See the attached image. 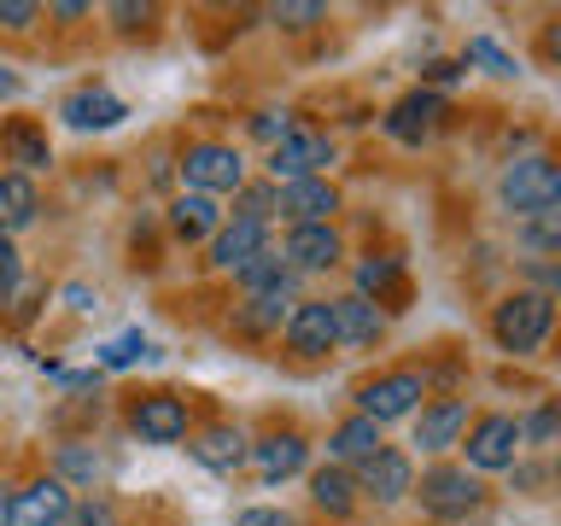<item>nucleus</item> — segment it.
Here are the masks:
<instances>
[{
	"mask_svg": "<svg viewBox=\"0 0 561 526\" xmlns=\"http://www.w3.org/2000/svg\"><path fill=\"white\" fill-rule=\"evenodd\" d=\"M556 322V298L550 293H508L497 310H491V340H497L508 357H533V351L550 340Z\"/></svg>",
	"mask_w": 561,
	"mask_h": 526,
	"instance_id": "obj_1",
	"label": "nucleus"
},
{
	"mask_svg": "<svg viewBox=\"0 0 561 526\" xmlns=\"http://www.w3.org/2000/svg\"><path fill=\"white\" fill-rule=\"evenodd\" d=\"M497 193H503V205L515 210V217H550V210L561 205V170L543 152H526L503 170Z\"/></svg>",
	"mask_w": 561,
	"mask_h": 526,
	"instance_id": "obj_2",
	"label": "nucleus"
},
{
	"mask_svg": "<svg viewBox=\"0 0 561 526\" xmlns=\"http://www.w3.org/2000/svg\"><path fill=\"white\" fill-rule=\"evenodd\" d=\"M410 491L421 498V508H427L433 521H462V515H473V508L485 503V485L473 480L468 468H456V462L427 468V473H421V485H410Z\"/></svg>",
	"mask_w": 561,
	"mask_h": 526,
	"instance_id": "obj_3",
	"label": "nucleus"
},
{
	"mask_svg": "<svg viewBox=\"0 0 561 526\" xmlns=\"http://www.w3.org/2000/svg\"><path fill=\"white\" fill-rule=\"evenodd\" d=\"M182 182H187V193H205V199L240 193L245 187V158L228 147V140H193L187 158H182Z\"/></svg>",
	"mask_w": 561,
	"mask_h": 526,
	"instance_id": "obj_4",
	"label": "nucleus"
},
{
	"mask_svg": "<svg viewBox=\"0 0 561 526\" xmlns=\"http://www.w3.org/2000/svg\"><path fill=\"white\" fill-rule=\"evenodd\" d=\"M322 164H333V140L322 129H287L270 147V182L293 187V182H316Z\"/></svg>",
	"mask_w": 561,
	"mask_h": 526,
	"instance_id": "obj_5",
	"label": "nucleus"
},
{
	"mask_svg": "<svg viewBox=\"0 0 561 526\" xmlns=\"http://www.w3.org/2000/svg\"><path fill=\"white\" fill-rule=\"evenodd\" d=\"M421 398H427V380L415 375V368H392V375L368 380L357 392V415H368L375 427H386V421H403L421 410Z\"/></svg>",
	"mask_w": 561,
	"mask_h": 526,
	"instance_id": "obj_6",
	"label": "nucleus"
},
{
	"mask_svg": "<svg viewBox=\"0 0 561 526\" xmlns=\"http://www.w3.org/2000/svg\"><path fill=\"white\" fill-rule=\"evenodd\" d=\"M468 473H508L520 456V421L515 415H480L468 427Z\"/></svg>",
	"mask_w": 561,
	"mask_h": 526,
	"instance_id": "obj_7",
	"label": "nucleus"
},
{
	"mask_svg": "<svg viewBox=\"0 0 561 526\" xmlns=\"http://www.w3.org/2000/svg\"><path fill=\"white\" fill-rule=\"evenodd\" d=\"M129 427L147 438V445H182L187 438V403L175 392H147L129 403Z\"/></svg>",
	"mask_w": 561,
	"mask_h": 526,
	"instance_id": "obj_8",
	"label": "nucleus"
},
{
	"mask_svg": "<svg viewBox=\"0 0 561 526\" xmlns=\"http://www.w3.org/2000/svg\"><path fill=\"white\" fill-rule=\"evenodd\" d=\"M333 345L340 340H333L328 298H293V310H287V351L293 357H328Z\"/></svg>",
	"mask_w": 561,
	"mask_h": 526,
	"instance_id": "obj_9",
	"label": "nucleus"
},
{
	"mask_svg": "<svg viewBox=\"0 0 561 526\" xmlns=\"http://www.w3.org/2000/svg\"><path fill=\"white\" fill-rule=\"evenodd\" d=\"M345 258L340 235H333V222H310V228H287V245H280V263L298 275H316V270H333V263Z\"/></svg>",
	"mask_w": 561,
	"mask_h": 526,
	"instance_id": "obj_10",
	"label": "nucleus"
},
{
	"mask_svg": "<svg viewBox=\"0 0 561 526\" xmlns=\"http://www.w3.org/2000/svg\"><path fill=\"white\" fill-rule=\"evenodd\" d=\"M275 210H280L293 228L328 222L333 210H340V187H333L328 175H316V182H293V187H275Z\"/></svg>",
	"mask_w": 561,
	"mask_h": 526,
	"instance_id": "obj_11",
	"label": "nucleus"
},
{
	"mask_svg": "<svg viewBox=\"0 0 561 526\" xmlns=\"http://www.w3.org/2000/svg\"><path fill=\"white\" fill-rule=\"evenodd\" d=\"M438 117H445V100H438L433 88H415V94H403L392 112H386V135L403 140V147H421V140L438 129Z\"/></svg>",
	"mask_w": 561,
	"mask_h": 526,
	"instance_id": "obj_12",
	"label": "nucleus"
},
{
	"mask_svg": "<svg viewBox=\"0 0 561 526\" xmlns=\"http://www.w3.org/2000/svg\"><path fill=\"white\" fill-rule=\"evenodd\" d=\"M410 485H415V468H410V456H403V450H375L357 468V491H368L375 503H403V498H410Z\"/></svg>",
	"mask_w": 561,
	"mask_h": 526,
	"instance_id": "obj_13",
	"label": "nucleus"
},
{
	"mask_svg": "<svg viewBox=\"0 0 561 526\" xmlns=\"http://www.w3.org/2000/svg\"><path fill=\"white\" fill-rule=\"evenodd\" d=\"M59 117L70 123V129H117V123L129 117V105H123L112 88L88 82V88H70V94H65Z\"/></svg>",
	"mask_w": 561,
	"mask_h": 526,
	"instance_id": "obj_14",
	"label": "nucleus"
},
{
	"mask_svg": "<svg viewBox=\"0 0 561 526\" xmlns=\"http://www.w3.org/2000/svg\"><path fill=\"white\" fill-rule=\"evenodd\" d=\"M462 433H468V403L462 398H438V403H421V415H415V445L421 450H456L462 445Z\"/></svg>",
	"mask_w": 561,
	"mask_h": 526,
	"instance_id": "obj_15",
	"label": "nucleus"
},
{
	"mask_svg": "<svg viewBox=\"0 0 561 526\" xmlns=\"http://www.w3.org/2000/svg\"><path fill=\"white\" fill-rule=\"evenodd\" d=\"M70 503H77V498H70V485H59L47 473V480H35V485H24L12 498V526H59Z\"/></svg>",
	"mask_w": 561,
	"mask_h": 526,
	"instance_id": "obj_16",
	"label": "nucleus"
},
{
	"mask_svg": "<svg viewBox=\"0 0 561 526\" xmlns=\"http://www.w3.org/2000/svg\"><path fill=\"white\" fill-rule=\"evenodd\" d=\"M328 316H333V340L340 345H375L380 333H386V316L368 305V298H357V293H345V298H333L328 305Z\"/></svg>",
	"mask_w": 561,
	"mask_h": 526,
	"instance_id": "obj_17",
	"label": "nucleus"
},
{
	"mask_svg": "<svg viewBox=\"0 0 561 526\" xmlns=\"http://www.w3.org/2000/svg\"><path fill=\"white\" fill-rule=\"evenodd\" d=\"M245 456L257 462L263 480H293V473H305L310 445H305V433H270V438H257Z\"/></svg>",
	"mask_w": 561,
	"mask_h": 526,
	"instance_id": "obj_18",
	"label": "nucleus"
},
{
	"mask_svg": "<svg viewBox=\"0 0 561 526\" xmlns=\"http://www.w3.org/2000/svg\"><path fill=\"white\" fill-rule=\"evenodd\" d=\"M263 245H270V228L234 217V222H222L217 235H210V263H217V270H240V263H252Z\"/></svg>",
	"mask_w": 561,
	"mask_h": 526,
	"instance_id": "obj_19",
	"label": "nucleus"
},
{
	"mask_svg": "<svg viewBox=\"0 0 561 526\" xmlns=\"http://www.w3.org/2000/svg\"><path fill=\"white\" fill-rule=\"evenodd\" d=\"M375 450H386V445H380V427L368 415H345L340 427H333V438H328L333 468H363Z\"/></svg>",
	"mask_w": 561,
	"mask_h": 526,
	"instance_id": "obj_20",
	"label": "nucleus"
},
{
	"mask_svg": "<svg viewBox=\"0 0 561 526\" xmlns=\"http://www.w3.org/2000/svg\"><path fill=\"white\" fill-rule=\"evenodd\" d=\"M35 210H42V193H35L30 175H18V170L0 175V235L12 240L18 228H30V222H35Z\"/></svg>",
	"mask_w": 561,
	"mask_h": 526,
	"instance_id": "obj_21",
	"label": "nucleus"
},
{
	"mask_svg": "<svg viewBox=\"0 0 561 526\" xmlns=\"http://www.w3.org/2000/svg\"><path fill=\"white\" fill-rule=\"evenodd\" d=\"M0 147H7V158L18 164V175H30V170H47V164H53V147H47V135L35 129L30 117H12L7 129H0Z\"/></svg>",
	"mask_w": 561,
	"mask_h": 526,
	"instance_id": "obj_22",
	"label": "nucleus"
},
{
	"mask_svg": "<svg viewBox=\"0 0 561 526\" xmlns=\"http://www.w3.org/2000/svg\"><path fill=\"white\" fill-rule=\"evenodd\" d=\"M245 450H252V445H245V433L228 427V421H222V427H205L199 438H193V456H199L205 468H217V473H234L245 462Z\"/></svg>",
	"mask_w": 561,
	"mask_h": 526,
	"instance_id": "obj_23",
	"label": "nucleus"
},
{
	"mask_svg": "<svg viewBox=\"0 0 561 526\" xmlns=\"http://www.w3.org/2000/svg\"><path fill=\"white\" fill-rule=\"evenodd\" d=\"M170 228L182 240H205V235H217V228H222V205L205 199V193H182V199L170 205Z\"/></svg>",
	"mask_w": 561,
	"mask_h": 526,
	"instance_id": "obj_24",
	"label": "nucleus"
},
{
	"mask_svg": "<svg viewBox=\"0 0 561 526\" xmlns=\"http://www.w3.org/2000/svg\"><path fill=\"white\" fill-rule=\"evenodd\" d=\"M310 503H316V508H328L333 521H345L351 508H357V480H351L345 468H333V462H328V468H316V473H310Z\"/></svg>",
	"mask_w": 561,
	"mask_h": 526,
	"instance_id": "obj_25",
	"label": "nucleus"
},
{
	"mask_svg": "<svg viewBox=\"0 0 561 526\" xmlns=\"http://www.w3.org/2000/svg\"><path fill=\"white\" fill-rule=\"evenodd\" d=\"M357 298H368V305L403 298V258H363L357 263Z\"/></svg>",
	"mask_w": 561,
	"mask_h": 526,
	"instance_id": "obj_26",
	"label": "nucleus"
},
{
	"mask_svg": "<svg viewBox=\"0 0 561 526\" xmlns=\"http://www.w3.org/2000/svg\"><path fill=\"white\" fill-rule=\"evenodd\" d=\"M234 275H240V287L252 293V298H257V293H287V287H293V270L280 263V252H270V245H263L252 263H240Z\"/></svg>",
	"mask_w": 561,
	"mask_h": 526,
	"instance_id": "obj_27",
	"label": "nucleus"
},
{
	"mask_svg": "<svg viewBox=\"0 0 561 526\" xmlns=\"http://www.w3.org/2000/svg\"><path fill=\"white\" fill-rule=\"evenodd\" d=\"M287 305H293V287L287 293H257V298H245V310L234 316V328L240 333H270V328H280Z\"/></svg>",
	"mask_w": 561,
	"mask_h": 526,
	"instance_id": "obj_28",
	"label": "nucleus"
},
{
	"mask_svg": "<svg viewBox=\"0 0 561 526\" xmlns=\"http://www.w3.org/2000/svg\"><path fill=\"white\" fill-rule=\"evenodd\" d=\"M100 473H105L100 450H88V445H77V438H65V445H59V473H53V480H59V485H94Z\"/></svg>",
	"mask_w": 561,
	"mask_h": 526,
	"instance_id": "obj_29",
	"label": "nucleus"
},
{
	"mask_svg": "<svg viewBox=\"0 0 561 526\" xmlns=\"http://www.w3.org/2000/svg\"><path fill=\"white\" fill-rule=\"evenodd\" d=\"M468 59H473V65H485L491 77H515V70H520V65L508 59V53H503L497 42H491V35H473V42H468V53H462V65H468Z\"/></svg>",
	"mask_w": 561,
	"mask_h": 526,
	"instance_id": "obj_30",
	"label": "nucleus"
},
{
	"mask_svg": "<svg viewBox=\"0 0 561 526\" xmlns=\"http://www.w3.org/2000/svg\"><path fill=\"white\" fill-rule=\"evenodd\" d=\"M59 526H117V503L112 498H82V503L65 508Z\"/></svg>",
	"mask_w": 561,
	"mask_h": 526,
	"instance_id": "obj_31",
	"label": "nucleus"
},
{
	"mask_svg": "<svg viewBox=\"0 0 561 526\" xmlns=\"http://www.w3.org/2000/svg\"><path fill=\"white\" fill-rule=\"evenodd\" d=\"M147 333H117L112 345H100V368H129V363H140L147 357Z\"/></svg>",
	"mask_w": 561,
	"mask_h": 526,
	"instance_id": "obj_32",
	"label": "nucleus"
},
{
	"mask_svg": "<svg viewBox=\"0 0 561 526\" xmlns=\"http://www.w3.org/2000/svg\"><path fill=\"white\" fill-rule=\"evenodd\" d=\"M234 217H245V222H270L275 217V182H257V187H240L234 193Z\"/></svg>",
	"mask_w": 561,
	"mask_h": 526,
	"instance_id": "obj_33",
	"label": "nucleus"
},
{
	"mask_svg": "<svg viewBox=\"0 0 561 526\" xmlns=\"http://www.w3.org/2000/svg\"><path fill=\"white\" fill-rule=\"evenodd\" d=\"M520 445H533V450L556 445V403H538V410L520 421Z\"/></svg>",
	"mask_w": 561,
	"mask_h": 526,
	"instance_id": "obj_34",
	"label": "nucleus"
},
{
	"mask_svg": "<svg viewBox=\"0 0 561 526\" xmlns=\"http://www.w3.org/2000/svg\"><path fill=\"white\" fill-rule=\"evenodd\" d=\"M275 24H287V30H310V24H322L328 7H316V0H287V7H270Z\"/></svg>",
	"mask_w": 561,
	"mask_h": 526,
	"instance_id": "obj_35",
	"label": "nucleus"
},
{
	"mask_svg": "<svg viewBox=\"0 0 561 526\" xmlns=\"http://www.w3.org/2000/svg\"><path fill=\"white\" fill-rule=\"evenodd\" d=\"M18 270H24V263H18V245L0 235V305H7V298L18 293Z\"/></svg>",
	"mask_w": 561,
	"mask_h": 526,
	"instance_id": "obj_36",
	"label": "nucleus"
},
{
	"mask_svg": "<svg viewBox=\"0 0 561 526\" xmlns=\"http://www.w3.org/2000/svg\"><path fill=\"white\" fill-rule=\"evenodd\" d=\"M35 18H42V7H30V0H0V24L7 30H30Z\"/></svg>",
	"mask_w": 561,
	"mask_h": 526,
	"instance_id": "obj_37",
	"label": "nucleus"
},
{
	"mask_svg": "<svg viewBox=\"0 0 561 526\" xmlns=\"http://www.w3.org/2000/svg\"><path fill=\"white\" fill-rule=\"evenodd\" d=\"M234 526H293V521L280 515V508H240Z\"/></svg>",
	"mask_w": 561,
	"mask_h": 526,
	"instance_id": "obj_38",
	"label": "nucleus"
},
{
	"mask_svg": "<svg viewBox=\"0 0 561 526\" xmlns=\"http://www.w3.org/2000/svg\"><path fill=\"white\" fill-rule=\"evenodd\" d=\"M112 18H117V30H135V24H147V18H152V7H135V0H117V7H112Z\"/></svg>",
	"mask_w": 561,
	"mask_h": 526,
	"instance_id": "obj_39",
	"label": "nucleus"
},
{
	"mask_svg": "<svg viewBox=\"0 0 561 526\" xmlns=\"http://www.w3.org/2000/svg\"><path fill=\"white\" fill-rule=\"evenodd\" d=\"M526 240H533L538 252H550V245L561 240V235H556V210H550V217H538V228H526Z\"/></svg>",
	"mask_w": 561,
	"mask_h": 526,
	"instance_id": "obj_40",
	"label": "nucleus"
},
{
	"mask_svg": "<svg viewBox=\"0 0 561 526\" xmlns=\"http://www.w3.org/2000/svg\"><path fill=\"white\" fill-rule=\"evenodd\" d=\"M421 77H427V82H456V77H462V70H456L450 59H433L427 70H421Z\"/></svg>",
	"mask_w": 561,
	"mask_h": 526,
	"instance_id": "obj_41",
	"label": "nucleus"
},
{
	"mask_svg": "<svg viewBox=\"0 0 561 526\" xmlns=\"http://www.w3.org/2000/svg\"><path fill=\"white\" fill-rule=\"evenodd\" d=\"M252 129H257L263 140H275V135H287V129H293V123H275V112H263V117L252 123Z\"/></svg>",
	"mask_w": 561,
	"mask_h": 526,
	"instance_id": "obj_42",
	"label": "nucleus"
},
{
	"mask_svg": "<svg viewBox=\"0 0 561 526\" xmlns=\"http://www.w3.org/2000/svg\"><path fill=\"white\" fill-rule=\"evenodd\" d=\"M65 298H70V310H94V293L88 287H65Z\"/></svg>",
	"mask_w": 561,
	"mask_h": 526,
	"instance_id": "obj_43",
	"label": "nucleus"
},
{
	"mask_svg": "<svg viewBox=\"0 0 561 526\" xmlns=\"http://www.w3.org/2000/svg\"><path fill=\"white\" fill-rule=\"evenodd\" d=\"M53 18H65V24H70V18H88V7H82V0H65V7H53Z\"/></svg>",
	"mask_w": 561,
	"mask_h": 526,
	"instance_id": "obj_44",
	"label": "nucleus"
},
{
	"mask_svg": "<svg viewBox=\"0 0 561 526\" xmlns=\"http://www.w3.org/2000/svg\"><path fill=\"white\" fill-rule=\"evenodd\" d=\"M12 498H18V491L0 485V526H12Z\"/></svg>",
	"mask_w": 561,
	"mask_h": 526,
	"instance_id": "obj_45",
	"label": "nucleus"
},
{
	"mask_svg": "<svg viewBox=\"0 0 561 526\" xmlns=\"http://www.w3.org/2000/svg\"><path fill=\"white\" fill-rule=\"evenodd\" d=\"M12 88H18V82L7 77V65H0V94H12Z\"/></svg>",
	"mask_w": 561,
	"mask_h": 526,
	"instance_id": "obj_46",
	"label": "nucleus"
}]
</instances>
